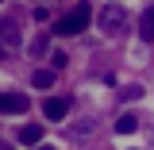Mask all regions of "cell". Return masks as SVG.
Masks as SVG:
<instances>
[{
	"label": "cell",
	"instance_id": "obj_1",
	"mask_svg": "<svg viewBox=\"0 0 154 150\" xmlns=\"http://www.w3.org/2000/svg\"><path fill=\"white\" fill-rule=\"evenodd\" d=\"M89 23H93V4H77L69 16H62L54 23V31H58V35H81Z\"/></svg>",
	"mask_w": 154,
	"mask_h": 150
},
{
	"label": "cell",
	"instance_id": "obj_2",
	"mask_svg": "<svg viewBox=\"0 0 154 150\" xmlns=\"http://www.w3.org/2000/svg\"><path fill=\"white\" fill-rule=\"evenodd\" d=\"M100 31L108 38L123 35L127 31V8H119V4H108V8H100Z\"/></svg>",
	"mask_w": 154,
	"mask_h": 150
},
{
	"label": "cell",
	"instance_id": "obj_3",
	"mask_svg": "<svg viewBox=\"0 0 154 150\" xmlns=\"http://www.w3.org/2000/svg\"><path fill=\"white\" fill-rule=\"evenodd\" d=\"M23 112H27L23 93H0V115H23Z\"/></svg>",
	"mask_w": 154,
	"mask_h": 150
},
{
	"label": "cell",
	"instance_id": "obj_4",
	"mask_svg": "<svg viewBox=\"0 0 154 150\" xmlns=\"http://www.w3.org/2000/svg\"><path fill=\"white\" fill-rule=\"evenodd\" d=\"M42 115H46V119H66V115H69V100H62V96L42 100Z\"/></svg>",
	"mask_w": 154,
	"mask_h": 150
},
{
	"label": "cell",
	"instance_id": "obj_5",
	"mask_svg": "<svg viewBox=\"0 0 154 150\" xmlns=\"http://www.w3.org/2000/svg\"><path fill=\"white\" fill-rule=\"evenodd\" d=\"M0 42L4 46H19V23L16 19H0Z\"/></svg>",
	"mask_w": 154,
	"mask_h": 150
},
{
	"label": "cell",
	"instance_id": "obj_6",
	"mask_svg": "<svg viewBox=\"0 0 154 150\" xmlns=\"http://www.w3.org/2000/svg\"><path fill=\"white\" fill-rule=\"evenodd\" d=\"M38 139H42V127L38 123H23L19 127V142L23 146H38Z\"/></svg>",
	"mask_w": 154,
	"mask_h": 150
},
{
	"label": "cell",
	"instance_id": "obj_7",
	"mask_svg": "<svg viewBox=\"0 0 154 150\" xmlns=\"http://www.w3.org/2000/svg\"><path fill=\"white\" fill-rule=\"evenodd\" d=\"M139 35L146 38V42H154V4L143 12V16H139Z\"/></svg>",
	"mask_w": 154,
	"mask_h": 150
},
{
	"label": "cell",
	"instance_id": "obj_8",
	"mask_svg": "<svg viewBox=\"0 0 154 150\" xmlns=\"http://www.w3.org/2000/svg\"><path fill=\"white\" fill-rule=\"evenodd\" d=\"M135 127H139V119H135L131 112H127V115H119V119H116V135H131Z\"/></svg>",
	"mask_w": 154,
	"mask_h": 150
},
{
	"label": "cell",
	"instance_id": "obj_9",
	"mask_svg": "<svg viewBox=\"0 0 154 150\" xmlns=\"http://www.w3.org/2000/svg\"><path fill=\"white\" fill-rule=\"evenodd\" d=\"M31 81H35V89H50V85H54V73H50V69H35Z\"/></svg>",
	"mask_w": 154,
	"mask_h": 150
},
{
	"label": "cell",
	"instance_id": "obj_10",
	"mask_svg": "<svg viewBox=\"0 0 154 150\" xmlns=\"http://www.w3.org/2000/svg\"><path fill=\"white\" fill-rule=\"evenodd\" d=\"M27 54H31V58H42V54H46V38H35V42L27 46Z\"/></svg>",
	"mask_w": 154,
	"mask_h": 150
},
{
	"label": "cell",
	"instance_id": "obj_11",
	"mask_svg": "<svg viewBox=\"0 0 154 150\" xmlns=\"http://www.w3.org/2000/svg\"><path fill=\"white\" fill-rule=\"evenodd\" d=\"M135 96H143V89H139V85H131V89H123V100H135Z\"/></svg>",
	"mask_w": 154,
	"mask_h": 150
},
{
	"label": "cell",
	"instance_id": "obj_12",
	"mask_svg": "<svg viewBox=\"0 0 154 150\" xmlns=\"http://www.w3.org/2000/svg\"><path fill=\"white\" fill-rule=\"evenodd\" d=\"M35 150H54V146H35Z\"/></svg>",
	"mask_w": 154,
	"mask_h": 150
},
{
	"label": "cell",
	"instance_id": "obj_13",
	"mask_svg": "<svg viewBox=\"0 0 154 150\" xmlns=\"http://www.w3.org/2000/svg\"><path fill=\"white\" fill-rule=\"evenodd\" d=\"M0 150H8V142H0Z\"/></svg>",
	"mask_w": 154,
	"mask_h": 150
}]
</instances>
